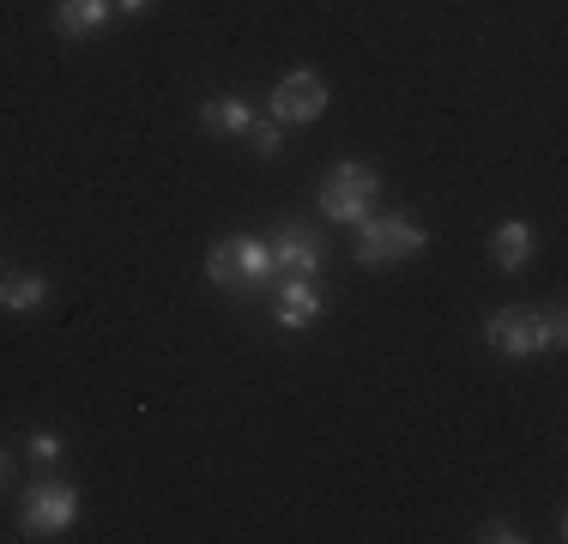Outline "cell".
<instances>
[{
    "mask_svg": "<svg viewBox=\"0 0 568 544\" xmlns=\"http://www.w3.org/2000/svg\"><path fill=\"white\" fill-rule=\"evenodd\" d=\"M248 121H254L248 98H206V103H200V128L219 133V140H242V133H248Z\"/></svg>",
    "mask_w": 568,
    "mask_h": 544,
    "instance_id": "10",
    "label": "cell"
},
{
    "mask_svg": "<svg viewBox=\"0 0 568 544\" xmlns=\"http://www.w3.org/2000/svg\"><path fill=\"white\" fill-rule=\"evenodd\" d=\"M79 521V490L61 478H37L19 490V533L24 538H61Z\"/></svg>",
    "mask_w": 568,
    "mask_h": 544,
    "instance_id": "4",
    "label": "cell"
},
{
    "mask_svg": "<svg viewBox=\"0 0 568 544\" xmlns=\"http://www.w3.org/2000/svg\"><path fill=\"white\" fill-rule=\"evenodd\" d=\"M375 194H382V170L357 158H339L327 175H321V212L333 224H363L375 212Z\"/></svg>",
    "mask_w": 568,
    "mask_h": 544,
    "instance_id": "3",
    "label": "cell"
},
{
    "mask_svg": "<svg viewBox=\"0 0 568 544\" xmlns=\"http://www.w3.org/2000/svg\"><path fill=\"white\" fill-rule=\"evenodd\" d=\"M49 303V279H37V272H7L0 279V309H12V315H31V309Z\"/></svg>",
    "mask_w": 568,
    "mask_h": 544,
    "instance_id": "12",
    "label": "cell"
},
{
    "mask_svg": "<svg viewBox=\"0 0 568 544\" xmlns=\"http://www.w3.org/2000/svg\"><path fill=\"white\" fill-rule=\"evenodd\" d=\"M321 321V291L315 279H296V272H278V326L284 333H303V326Z\"/></svg>",
    "mask_w": 568,
    "mask_h": 544,
    "instance_id": "8",
    "label": "cell"
},
{
    "mask_svg": "<svg viewBox=\"0 0 568 544\" xmlns=\"http://www.w3.org/2000/svg\"><path fill=\"white\" fill-rule=\"evenodd\" d=\"M321 109H327V79L321 73H284L273 85V121H284V128H303V121H315Z\"/></svg>",
    "mask_w": 568,
    "mask_h": 544,
    "instance_id": "6",
    "label": "cell"
},
{
    "mask_svg": "<svg viewBox=\"0 0 568 544\" xmlns=\"http://www.w3.org/2000/svg\"><path fill=\"white\" fill-rule=\"evenodd\" d=\"M351 230H357L351 254H357V266H369V272L412 261V254H424V242H429V230L417 224V218H405V212H387V218L369 212L363 224H351Z\"/></svg>",
    "mask_w": 568,
    "mask_h": 544,
    "instance_id": "2",
    "label": "cell"
},
{
    "mask_svg": "<svg viewBox=\"0 0 568 544\" xmlns=\"http://www.w3.org/2000/svg\"><path fill=\"white\" fill-rule=\"evenodd\" d=\"M478 538H490V544H514V538H520V533H514V526L508 521H490V526H484V533Z\"/></svg>",
    "mask_w": 568,
    "mask_h": 544,
    "instance_id": "16",
    "label": "cell"
},
{
    "mask_svg": "<svg viewBox=\"0 0 568 544\" xmlns=\"http://www.w3.org/2000/svg\"><path fill=\"white\" fill-rule=\"evenodd\" d=\"M538 321H545V351H562V339H568V315H562V309H538Z\"/></svg>",
    "mask_w": 568,
    "mask_h": 544,
    "instance_id": "14",
    "label": "cell"
},
{
    "mask_svg": "<svg viewBox=\"0 0 568 544\" xmlns=\"http://www.w3.org/2000/svg\"><path fill=\"white\" fill-rule=\"evenodd\" d=\"M7 490H12V454L0 447V496H7Z\"/></svg>",
    "mask_w": 568,
    "mask_h": 544,
    "instance_id": "17",
    "label": "cell"
},
{
    "mask_svg": "<svg viewBox=\"0 0 568 544\" xmlns=\"http://www.w3.org/2000/svg\"><path fill=\"white\" fill-rule=\"evenodd\" d=\"M484 339H490V351H503V357H532V351H545V321H538V309L508 303L484 321Z\"/></svg>",
    "mask_w": 568,
    "mask_h": 544,
    "instance_id": "5",
    "label": "cell"
},
{
    "mask_svg": "<svg viewBox=\"0 0 568 544\" xmlns=\"http://www.w3.org/2000/svg\"><path fill=\"white\" fill-rule=\"evenodd\" d=\"M490 249H496V266H503L508 279H514V272L532 261V224H526V218H508V224H496Z\"/></svg>",
    "mask_w": 568,
    "mask_h": 544,
    "instance_id": "11",
    "label": "cell"
},
{
    "mask_svg": "<svg viewBox=\"0 0 568 544\" xmlns=\"http://www.w3.org/2000/svg\"><path fill=\"white\" fill-rule=\"evenodd\" d=\"M115 19V0H55V31L67 43H79V37H103Z\"/></svg>",
    "mask_w": 568,
    "mask_h": 544,
    "instance_id": "9",
    "label": "cell"
},
{
    "mask_svg": "<svg viewBox=\"0 0 568 544\" xmlns=\"http://www.w3.org/2000/svg\"><path fill=\"white\" fill-rule=\"evenodd\" d=\"M248 145H254L261 158H278V145H284V121H273V115H266V121H248Z\"/></svg>",
    "mask_w": 568,
    "mask_h": 544,
    "instance_id": "13",
    "label": "cell"
},
{
    "mask_svg": "<svg viewBox=\"0 0 568 544\" xmlns=\"http://www.w3.org/2000/svg\"><path fill=\"white\" fill-rule=\"evenodd\" d=\"M273 261H278V272H296V279H315V272L327 266V242H321L308 224L284 218V224L273 230Z\"/></svg>",
    "mask_w": 568,
    "mask_h": 544,
    "instance_id": "7",
    "label": "cell"
},
{
    "mask_svg": "<svg viewBox=\"0 0 568 544\" xmlns=\"http://www.w3.org/2000/svg\"><path fill=\"white\" fill-rule=\"evenodd\" d=\"M206 279L219 291H236V296H261L278 284V261H273V242L261 236H224L212 242L206 254Z\"/></svg>",
    "mask_w": 568,
    "mask_h": 544,
    "instance_id": "1",
    "label": "cell"
},
{
    "mask_svg": "<svg viewBox=\"0 0 568 544\" xmlns=\"http://www.w3.org/2000/svg\"><path fill=\"white\" fill-rule=\"evenodd\" d=\"M152 0H115V12H145Z\"/></svg>",
    "mask_w": 568,
    "mask_h": 544,
    "instance_id": "18",
    "label": "cell"
},
{
    "mask_svg": "<svg viewBox=\"0 0 568 544\" xmlns=\"http://www.w3.org/2000/svg\"><path fill=\"white\" fill-rule=\"evenodd\" d=\"M24 447H31V460H43V466H55V460H61V435H49V430H37Z\"/></svg>",
    "mask_w": 568,
    "mask_h": 544,
    "instance_id": "15",
    "label": "cell"
}]
</instances>
